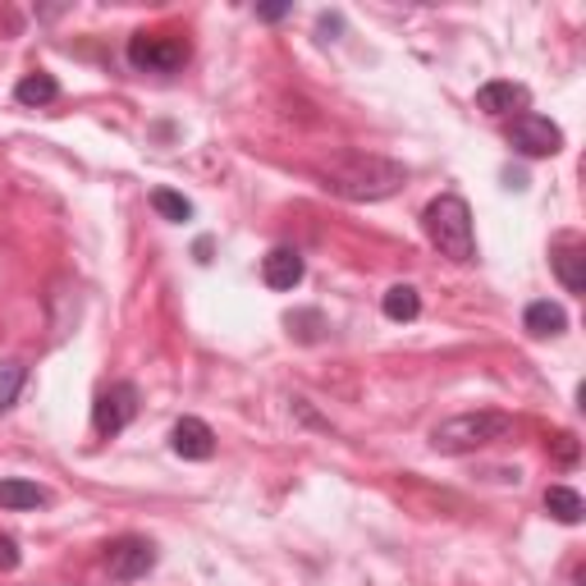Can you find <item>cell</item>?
Here are the masks:
<instances>
[{"label": "cell", "mask_w": 586, "mask_h": 586, "mask_svg": "<svg viewBox=\"0 0 586 586\" xmlns=\"http://www.w3.org/2000/svg\"><path fill=\"white\" fill-rule=\"evenodd\" d=\"M169 450H175L179 459H188V463H206L216 454V431L202 418H179L175 431H169Z\"/></svg>", "instance_id": "obj_8"}, {"label": "cell", "mask_w": 586, "mask_h": 586, "mask_svg": "<svg viewBox=\"0 0 586 586\" xmlns=\"http://www.w3.org/2000/svg\"><path fill=\"white\" fill-rule=\"evenodd\" d=\"M10 568H19V545L10 536H0V573H10Z\"/></svg>", "instance_id": "obj_19"}, {"label": "cell", "mask_w": 586, "mask_h": 586, "mask_svg": "<svg viewBox=\"0 0 586 586\" xmlns=\"http://www.w3.org/2000/svg\"><path fill=\"white\" fill-rule=\"evenodd\" d=\"M523 330H527L532 339H555V335H564V330H568V312H564L559 302L541 298V302H532L527 312H523Z\"/></svg>", "instance_id": "obj_11"}, {"label": "cell", "mask_w": 586, "mask_h": 586, "mask_svg": "<svg viewBox=\"0 0 586 586\" xmlns=\"http://www.w3.org/2000/svg\"><path fill=\"white\" fill-rule=\"evenodd\" d=\"M42 504H51V495L38 486V481H23V476L0 481V508H42Z\"/></svg>", "instance_id": "obj_12"}, {"label": "cell", "mask_w": 586, "mask_h": 586, "mask_svg": "<svg viewBox=\"0 0 586 586\" xmlns=\"http://www.w3.org/2000/svg\"><path fill=\"white\" fill-rule=\"evenodd\" d=\"M106 568L115 582H137V577H147L156 568V545L143 541V536H124L111 545V555H106Z\"/></svg>", "instance_id": "obj_7"}, {"label": "cell", "mask_w": 586, "mask_h": 586, "mask_svg": "<svg viewBox=\"0 0 586 586\" xmlns=\"http://www.w3.org/2000/svg\"><path fill=\"white\" fill-rule=\"evenodd\" d=\"M381 312H385L390 321H418L422 294L412 289V285H394V289H385V298H381Z\"/></svg>", "instance_id": "obj_16"}, {"label": "cell", "mask_w": 586, "mask_h": 586, "mask_svg": "<svg viewBox=\"0 0 586 586\" xmlns=\"http://www.w3.org/2000/svg\"><path fill=\"white\" fill-rule=\"evenodd\" d=\"M152 206H156L165 220H175V225L193 220V202H188L184 193H175V188H156V193H152Z\"/></svg>", "instance_id": "obj_17"}, {"label": "cell", "mask_w": 586, "mask_h": 586, "mask_svg": "<svg viewBox=\"0 0 586 586\" xmlns=\"http://www.w3.org/2000/svg\"><path fill=\"white\" fill-rule=\"evenodd\" d=\"M508 435H513V418L481 408V412H459V418L440 422V426L431 431V450L459 459V454L486 450V444H500V440H508Z\"/></svg>", "instance_id": "obj_2"}, {"label": "cell", "mask_w": 586, "mask_h": 586, "mask_svg": "<svg viewBox=\"0 0 586 586\" xmlns=\"http://www.w3.org/2000/svg\"><path fill=\"white\" fill-rule=\"evenodd\" d=\"M188 60V42L175 32H137L128 42V64L143 69V74H175Z\"/></svg>", "instance_id": "obj_4"}, {"label": "cell", "mask_w": 586, "mask_h": 586, "mask_svg": "<svg viewBox=\"0 0 586 586\" xmlns=\"http://www.w3.org/2000/svg\"><path fill=\"white\" fill-rule=\"evenodd\" d=\"M508 137H513V147H518L523 156H532V161L564 152V128L555 120H545V115H532V111H523L518 120H513Z\"/></svg>", "instance_id": "obj_5"}, {"label": "cell", "mask_w": 586, "mask_h": 586, "mask_svg": "<svg viewBox=\"0 0 586 586\" xmlns=\"http://www.w3.org/2000/svg\"><path fill=\"white\" fill-rule=\"evenodd\" d=\"M532 92L523 83H508V79H491L476 88V111L486 115H513V111H527Z\"/></svg>", "instance_id": "obj_9"}, {"label": "cell", "mask_w": 586, "mask_h": 586, "mask_svg": "<svg viewBox=\"0 0 586 586\" xmlns=\"http://www.w3.org/2000/svg\"><path fill=\"white\" fill-rule=\"evenodd\" d=\"M317 179L326 193H335L343 202H381L403 188L408 169L390 156H376V152H339L326 165H317Z\"/></svg>", "instance_id": "obj_1"}, {"label": "cell", "mask_w": 586, "mask_h": 586, "mask_svg": "<svg viewBox=\"0 0 586 586\" xmlns=\"http://www.w3.org/2000/svg\"><path fill=\"white\" fill-rule=\"evenodd\" d=\"M133 418H137V385L133 381H120L111 390H101L96 403H92V426H96V435H120Z\"/></svg>", "instance_id": "obj_6"}, {"label": "cell", "mask_w": 586, "mask_h": 586, "mask_svg": "<svg viewBox=\"0 0 586 586\" xmlns=\"http://www.w3.org/2000/svg\"><path fill=\"white\" fill-rule=\"evenodd\" d=\"M555 454H559V463H577V440L573 435H559L555 440Z\"/></svg>", "instance_id": "obj_20"}, {"label": "cell", "mask_w": 586, "mask_h": 586, "mask_svg": "<svg viewBox=\"0 0 586 586\" xmlns=\"http://www.w3.org/2000/svg\"><path fill=\"white\" fill-rule=\"evenodd\" d=\"M302 275H307V261H302V253H294V248H275V253H266V261H261V280H266V289H275V294L298 289Z\"/></svg>", "instance_id": "obj_10"}, {"label": "cell", "mask_w": 586, "mask_h": 586, "mask_svg": "<svg viewBox=\"0 0 586 586\" xmlns=\"http://www.w3.org/2000/svg\"><path fill=\"white\" fill-rule=\"evenodd\" d=\"M422 225H426V238L440 248V257H450L459 266L476 261V234H472V212H467V202L454 197V193H444L435 202H426V212H422Z\"/></svg>", "instance_id": "obj_3"}, {"label": "cell", "mask_w": 586, "mask_h": 586, "mask_svg": "<svg viewBox=\"0 0 586 586\" xmlns=\"http://www.w3.org/2000/svg\"><path fill=\"white\" fill-rule=\"evenodd\" d=\"M285 14H289V6H266V10H261V19H270V23L285 19Z\"/></svg>", "instance_id": "obj_21"}, {"label": "cell", "mask_w": 586, "mask_h": 586, "mask_svg": "<svg viewBox=\"0 0 586 586\" xmlns=\"http://www.w3.org/2000/svg\"><path fill=\"white\" fill-rule=\"evenodd\" d=\"M55 96H60V83H55L51 74H42V69H38V74H23L19 88H14V101H19V106H51Z\"/></svg>", "instance_id": "obj_15"}, {"label": "cell", "mask_w": 586, "mask_h": 586, "mask_svg": "<svg viewBox=\"0 0 586 586\" xmlns=\"http://www.w3.org/2000/svg\"><path fill=\"white\" fill-rule=\"evenodd\" d=\"M545 513H549L555 523H564V527H577L582 513H586V504H582V495H577L573 486H549V491H545Z\"/></svg>", "instance_id": "obj_13"}, {"label": "cell", "mask_w": 586, "mask_h": 586, "mask_svg": "<svg viewBox=\"0 0 586 586\" xmlns=\"http://www.w3.org/2000/svg\"><path fill=\"white\" fill-rule=\"evenodd\" d=\"M23 381H28V367H23V362H0V412L14 408Z\"/></svg>", "instance_id": "obj_18"}, {"label": "cell", "mask_w": 586, "mask_h": 586, "mask_svg": "<svg viewBox=\"0 0 586 586\" xmlns=\"http://www.w3.org/2000/svg\"><path fill=\"white\" fill-rule=\"evenodd\" d=\"M555 275H559V285L568 294H586V248L568 244L555 253Z\"/></svg>", "instance_id": "obj_14"}]
</instances>
